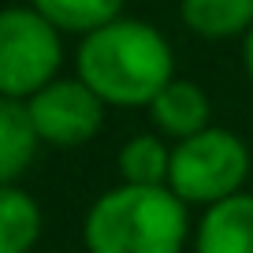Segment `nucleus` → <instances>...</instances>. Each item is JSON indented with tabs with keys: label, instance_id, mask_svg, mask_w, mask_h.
Wrapping results in <instances>:
<instances>
[{
	"label": "nucleus",
	"instance_id": "1",
	"mask_svg": "<svg viewBox=\"0 0 253 253\" xmlns=\"http://www.w3.org/2000/svg\"><path fill=\"white\" fill-rule=\"evenodd\" d=\"M75 75L89 82L108 108H145L160 86L175 79V52L153 23L119 15L79 41Z\"/></svg>",
	"mask_w": 253,
	"mask_h": 253
},
{
	"label": "nucleus",
	"instance_id": "2",
	"mask_svg": "<svg viewBox=\"0 0 253 253\" xmlns=\"http://www.w3.org/2000/svg\"><path fill=\"white\" fill-rule=\"evenodd\" d=\"M186 209L171 186L119 182L86 209V253H182L190 238Z\"/></svg>",
	"mask_w": 253,
	"mask_h": 253
},
{
	"label": "nucleus",
	"instance_id": "3",
	"mask_svg": "<svg viewBox=\"0 0 253 253\" xmlns=\"http://www.w3.org/2000/svg\"><path fill=\"white\" fill-rule=\"evenodd\" d=\"M250 179V145L227 130L212 126L190 138H179L171 145V168H168V186L179 194L186 205H212L246 186Z\"/></svg>",
	"mask_w": 253,
	"mask_h": 253
},
{
	"label": "nucleus",
	"instance_id": "4",
	"mask_svg": "<svg viewBox=\"0 0 253 253\" xmlns=\"http://www.w3.org/2000/svg\"><path fill=\"white\" fill-rule=\"evenodd\" d=\"M63 67V34L34 4L0 8V93L26 101Z\"/></svg>",
	"mask_w": 253,
	"mask_h": 253
},
{
	"label": "nucleus",
	"instance_id": "5",
	"mask_svg": "<svg viewBox=\"0 0 253 253\" xmlns=\"http://www.w3.org/2000/svg\"><path fill=\"white\" fill-rule=\"evenodd\" d=\"M26 112L30 123L38 130L41 145L52 149H79L89 145L104 126V112L108 104L97 97V89L89 82H82L79 75H56L52 82L26 97Z\"/></svg>",
	"mask_w": 253,
	"mask_h": 253
},
{
	"label": "nucleus",
	"instance_id": "6",
	"mask_svg": "<svg viewBox=\"0 0 253 253\" xmlns=\"http://www.w3.org/2000/svg\"><path fill=\"white\" fill-rule=\"evenodd\" d=\"M145 112H149L153 130L164 134L168 142L190 138V134H198V130H205L212 123V101H209V93L198 82L179 79V75L160 86V93L145 104Z\"/></svg>",
	"mask_w": 253,
	"mask_h": 253
},
{
	"label": "nucleus",
	"instance_id": "7",
	"mask_svg": "<svg viewBox=\"0 0 253 253\" xmlns=\"http://www.w3.org/2000/svg\"><path fill=\"white\" fill-rule=\"evenodd\" d=\"M194 253H253V194L238 190L205 205L194 227Z\"/></svg>",
	"mask_w": 253,
	"mask_h": 253
},
{
	"label": "nucleus",
	"instance_id": "8",
	"mask_svg": "<svg viewBox=\"0 0 253 253\" xmlns=\"http://www.w3.org/2000/svg\"><path fill=\"white\" fill-rule=\"evenodd\" d=\"M38 145H41V138L30 123L26 101L0 93V186L23 179L26 168L38 157Z\"/></svg>",
	"mask_w": 253,
	"mask_h": 253
},
{
	"label": "nucleus",
	"instance_id": "9",
	"mask_svg": "<svg viewBox=\"0 0 253 253\" xmlns=\"http://www.w3.org/2000/svg\"><path fill=\"white\" fill-rule=\"evenodd\" d=\"M179 19L205 41H231L253 26V0H179Z\"/></svg>",
	"mask_w": 253,
	"mask_h": 253
},
{
	"label": "nucleus",
	"instance_id": "10",
	"mask_svg": "<svg viewBox=\"0 0 253 253\" xmlns=\"http://www.w3.org/2000/svg\"><path fill=\"white\" fill-rule=\"evenodd\" d=\"M119 182L134 186H168V168H171V145L164 134L145 130V134L126 138L116 153Z\"/></svg>",
	"mask_w": 253,
	"mask_h": 253
},
{
	"label": "nucleus",
	"instance_id": "11",
	"mask_svg": "<svg viewBox=\"0 0 253 253\" xmlns=\"http://www.w3.org/2000/svg\"><path fill=\"white\" fill-rule=\"evenodd\" d=\"M41 205L15 182L0 186V253H30L41 242Z\"/></svg>",
	"mask_w": 253,
	"mask_h": 253
},
{
	"label": "nucleus",
	"instance_id": "12",
	"mask_svg": "<svg viewBox=\"0 0 253 253\" xmlns=\"http://www.w3.org/2000/svg\"><path fill=\"white\" fill-rule=\"evenodd\" d=\"M30 4L60 34H75V38H86L104 23L126 15V0H30Z\"/></svg>",
	"mask_w": 253,
	"mask_h": 253
},
{
	"label": "nucleus",
	"instance_id": "13",
	"mask_svg": "<svg viewBox=\"0 0 253 253\" xmlns=\"http://www.w3.org/2000/svg\"><path fill=\"white\" fill-rule=\"evenodd\" d=\"M242 71H246V79L253 82V26L242 34Z\"/></svg>",
	"mask_w": 253,
	"mask_h": 253
}]
</instances>
